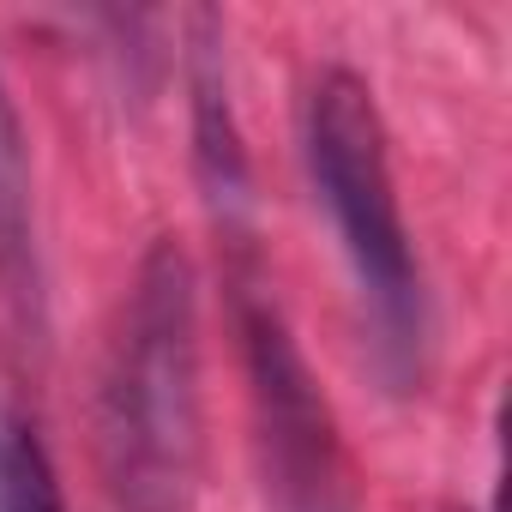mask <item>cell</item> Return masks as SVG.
Returning <instances> with one entry per match:
<instances>
[{"instance_id":"cell-4","label":"cell","mask_w":512,"mask_h":512,"mask_svg":"<svg viewBox=\"0 0 512 512\" xmlns=\"http://www.w3.org/2000/svg\"><path fill=\"white\" fill-rule=\"evenodd\" d=\"M0 278L19 308H37V241H31V163L19 115L0 91Z\"/></svg>"},{"instance_id":"cell-2","label":"cell","mask_w":512,"mask_h":512,"mask_svg":"<svg viewBox=\"0 0 512 512\" xmlns=\"http://www.w3.org/2000/svg\"><path fill=\"white\" fill-rule=\"evenodd\" d=\"M302 157L308 181L338 229L350 278L380 326V344L416 356L422 344V272L410 253V229L398 211L386 121L362 73L326 67L302 103Z\"/></svg>"},{"instance_id":"cell-5","label":"cell","mask_w":512,"mask_h":512,"mask_svg":"<svg viewBox=\"0 0 512 512\" xmlns=\"http://www.w3.org/2000/svg\"><path fill=\"white\" fill-rule=\"evenodd\" d=\"M0 512H67L49 446L13 410H0Z\"/></svg>"},{"instance_id":"cell-3","label":"cell","mask_w":512,"mask_h":512,"mask_svg":"<svg viewBox=\"0 0 512 512\" xmlns=\"http://www.w3.org/2000/svg\"><path fill=\"white\" fill-rule=\"evenodd\" d=\"M241 338H247V368H253V404H260V428L272 446L278 488L296 500H314L332 476V416L326 398L290 344V326L278 320L272 302L241 296Z\"/></svg>"},{"instance_id":"cell-1","label":"cell","mask_w":512,"mask_h":512,"mask_svg":"<svg viewBox=\"0 0 512 512\" xmlns=\"http://www.w3.org/2000/svg\"><path fill=\"white\" fill-rule=\"evenodd\" d=\"M193 260L157 241L133 290L103 368L97 434L103 476L121 512H193L199 494V296Z\"/></svg>"}]
</instances>
